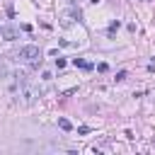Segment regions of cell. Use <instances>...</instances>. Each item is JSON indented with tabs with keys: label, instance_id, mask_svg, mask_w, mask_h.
Here are the masks:
<instances>
[{
	"label": "cell",
	"instance_id": "1",
	"mask_svg": "<svg viewBox=\"0 0 155 155\" xmlns=\"http://www.w3.org/2000/svg\"><path fill=\"white\" fill-rule=\"evenodd\" d=\"M17 56H19V61H27V63H34V65L41 63V51H39V46H34V44L22 46Z\"/></svg>",
	"mask_w": 155,
	"mask_h": 155
},
{
	"label": "cell",
	"instance_id": "2",
	"mask_svg": "<svg viewBox=\"0 0 155 155\" xmlns=\"http://www.w3.org/2000/svg\"><path fill=\"white\" fill-rule=\"evenodd\" d=\"M0 36L7 39V41H15V39L19 36V31H17L15 27H0Z\"/></svg>",
	"mask_w": 155,
	"mask_h": 155
},
{
	"label": "cell",
	"instance_id": "3",
	"mask_svg": "<svg viewBox=\"0 0 155 155\" xmlns=\"http://www.w3.org/2000/svg\"><path fill=\"white\" fill-rule=\"evenodd\" d=\"M73 65H75V68H85V70H92V63H87V61H82V58H73Z\"/></svg>",
	"mask_w": 155,
	"mask_h": 155
},
{
	"label": "cell",
	"instance_id": "4",
	"mask_svg": "<svg viewBox=\"0 0 155 155\" xmlns=\"http://www.w3.org/2000/svg\"><path fill=\"white\" fill-rule=\"evenodd\" d=\"M0 78H10V65L5 58H0Z\"/></svg>",
	"mask_w": 155,
	"mask_h": 155
},
{
	"label": "cell",
	"instance_id": "5",
	"mask_svg": "<svg viewBox=\"0 0 155 155\" xmlns=\"http://www.w3.org/2000/svg\"><path fill=\"white\" fill-rule=\"evenodd\" d=\"M58 126H61V128H63V131H70V128H73V124H70V121H68V119H63V116H61V119H58Z\"/></svg>",
	"mask_w": 155,
	"mask_h": 155
},
{
	"label": "cell",
	"instance_id": "6",
	"mask_svg": "<svg viewBox=\"0 0 155 155\" xmlns=\"http://www.w3.org/2000/svg\"><path fill=\"white\" fill-rule=\"evenodd\" d=\"M116 29H119V22H111V24H109V36H114Z\"/></svg>",
	"mask_w": 155,
	"mask_h": 155
},
{
	"label": "cell",
	"instance_id": "7",
	"mask_svg": "<svg viewBox=\"0 0 155 155\" xmlns=\"http://www.w3.org/2000/svg\"><path fill=\"white\" fill-rule=\"evenodd\" d=\"M90 131H92V128H90V126H80V128H78V133H80V136H87V133H90Z\"/></svg>",
	"mask_w": 155,
	"mask_h": 155
},
{
	"label": "cell",
	"instance_id": "8",
	"mask_svg": "<svg viewBox=\"0 0 155 155\" xmlns=\"http://www.w3.org/2000/svg\"><path fill=\"white\" fill-rule=\"evenodd\" d=\"M97 70H99V73H107V70H109V65H107V63H99V65H97Z\"/></svg>",
	"mask_w": 155,
	"mask_h": 155
},
{
	"label": "cell",
	"instance_id": "9",
	"mask_svg": "<svg viewBox=\"0 0 155 155\" xmlns=\"http://www.w3.org/2000/svg\"><path fill=\"white\" fill-rule=\"evenodd\" d=\"M116 80H119V82L126 80V70H119V73H116Z\"/></svg>",
	"mask_w": 155,
	"mask_h": 155
},
{
	"label": "cell",
	"instance_id": "10",
	"mask_svg": "<svg viewBox=\"0 0 155 155\" xmlns=\"http://www.w3.org/2000/svg\"><path fill=\"white\" fill-rule=\"evenodd\" d=\"M56 65L58 68H65V58H56Z\"/></svg>",
	"mask_w": 155,
	"mask_h": 155
},
{
	"label": "cell",
	"instance_id": "11",
	"mask_svg": "<svg viewBox=\"0 0 155 155\" xmlns=\"http://www.w3.org/2000/svg\"><path fill=\"white\" fill-rule=\"evenodd\" d=\"M90 2H97V0H90Z\"/></svg>",
	"mask_w": 155,
	"mask_h": 155
}]
</instances>
